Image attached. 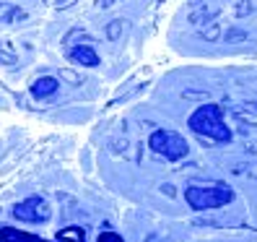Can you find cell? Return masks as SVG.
I'll use <instances>...</instances> for the list:
<instances>
[{
    "label": "cell",
    "instance_id": "1",
    "mask_svg": "<svg viewBox=\"0 0 257 242\" xmlns=\"http://www.w3.org/2000/svg\"><path fill=\"white\" fill-rule=\"evenodd\" d=\"M190 128L198 135H208L210 141H221V143L231 141V130L223 125L218 104H203V107L190 117Z\"/></svg>",
    "mask_w": 257,
    "mask_h": 242
},
{
    "label": "cell",
    "instance_id": "2",
    "mask_svg": "<svg viewBox=\"0 0 257 242\" xmlns=\"http://www.w3.org/2000/svg\"><path fill=\"white\" fill-rule=\"evenodd\" d=\"M185 201L195 208V211H210V208H221L226 203L234 201V190H229L226 185H192L185 190Z\"/></svg>",
    "mask_w": 257,
    "mask_h": 242
},
{
    "label": "cell",
    "instance_id": "3",
    "mask_svg": "<svg viewBox=\"0 0 257 242\" xmlns=\"http://www.w3.org/2000/svg\"><path fill=\"white\" fill-rule=\"evenodd\" d=\"M148 146L156 151V154L166 156V159H182L187 154V141L182 138V135H177L172 130H154L151 133V138H148Z\"/></svg>",
    "mask_w": 257,
    "mask_h": 242
},
{
    "label": "cell",
    "instance_id": "4",
    "mask_svg": "<svg viewBox=\"0 0 257 242\" xmlns=\"http://www.w3.org/2000/svg\"><path fill=\"white\" fill-rule=\"evenodd\" d=\"M13 216L19 221H26V224H42L50 219V206L44 198H37L34 195V198H26L13 208Z\"/></svg>",
    "mask_w": 257,
    "mask_h": 242
},
{
    "label": "cell",
    "instance_id": "5",
    "mask_svg": "<svg viewBox=\"0 0 257 242\" xmlns=\"http://www.w3.org/2000/svg\"><path fill=\"white\" fill-rule=\"evenodd\" d=\"M68 57L73 63H81L86 68H96L99 65V55L91 50V44H78V47H70L68 50Z\"/></svg>",
    "mask_w": 257,
    "mask_h": 242
},
{
    "label": "cell",
    "instance_id": "6",
    "mask_svg": "<svg viewBox=\"0 0 257 242\" xmlns=\"http://www.w3.org/2000/svg\"><path fill=\"white\" fill-rule=\"evenodd\" d=\"M57 78H52V75H44V78H37L34 84H32V94L37 97V99H47V97H52L55 92H57Z\"/></svg>",
    "mask_w": 257,
    "mask_h": 242
},
{
    "label": "cell",
    "instance_id": "7",
    "mask_svg": "<svg viewBox=\"0 0 257 242\" xmlns=\"http://www.w3.org/2000/svg\"><path fill=\"white\" fill-rule=\"evenodd\" d=\"M29 13L13 3H0V24H19V21H26Z\"/></svg>",
    "mask_w": 257,
    "mask_h": 242
},
{
    "label": "cell",
    "instance_id": "8",
    "mask_svg": "<svg viewBox=\"0 0 257 242\" xmlns=\"http://www.w3.org/2000/svg\"><path fill=\"white\" fill-rule=\"evenodd\" d=\"M16 63H19V55L13 52L11 42H0V65H6V68H13Z\"/></svg>",
    "mask_w": 257,
    "mask_h": 242
},
{
    "label": "cell",
    "instance_id": "9",
    "mask_svg": "<svg viewBox=\"0 0 257 242\" xmlns=\"http://www.w3.org/2000/svg\"><path fill=\"white\" fill-rule=\"evenodd\" d=\"M122 32H125V21L122 19H114V21H109L107 26H104V37H107L109 42H117L119 37H122Z\"/></svg>",
    "mask_w": 257,
    "mask_h": 242
},
{
    "label": "cell",
    "instance_id": "10",
    "mask_svg": "<svg viewBox=\"0 0 257 242\" xmlns=\"http://www.w3.org/2000/svg\"><path fill=\"white\" fill-rule=\"evenodd\" d=\"M60 81H65V84H70V86H81L83 84V78L75 70H70V68H60Z\"/></svg>",
    "mask_w": 257,
    "mask_h": 242
},
{
    "label": "cell",
    "instance_id": "11",
    "mask_svg": "<svg viewBox=\"0 0 257 242\" xmlns=\"http://www.w3.org/2000/svg\"><path fill=\"white\" fill-rule=\"evenodd\" d=\"M203 37L208 39V42H213V39H218V24H210L205 32H203Z\"/></svg>",
    "mask_w": 257,
    "mask_h": 242
},
{
    "label": "cell",
    "instance_id": "12",
    "mask_svg": "<svg viewBox=\"0 0 257 242\" xmlns=\"http://www.w3.org/2000/svg\"><path fill=\"white\" fill-rule=\"evenodd\" d=\"M239 39H244V32H236V29L226 32V42H239Z\"/></svg>",
    "mask_w": 257,
    "mask_h": 242
},
{
    "label": "cell",
    "instance_id": "13",
    "mask_svg": "<svg viewBox=\"0 0 257 242\" xmlns=\"http://www.w3.org/2000/svg\"><path fill=\"white\" fill-rule=\"evenodd\" d=\"M117 0H96V8H112Z\"/></svg>",
    "mask_w": 257,
    "mask_h": 242
},
{
    "label": "cell",
    "instance_id": "14",
    "mask_svg": "<svg viewBox=\"0 0 257 242\" xmlns=\"http://www.w3.org/2000/svg\"><path fill=\"white\" fill-rule=\"evenodd\" d=\"M161 193H164V195H169V198H172V195H174V185H169V183H166V185H161Z\"/></svg>",
    "mask_w": 257,
    "mask_h": 242
},
{
    "label": "cell",
    "instance_id": "15",
    "mask_svg": "<svg viewBox=\"0 0 257 242\" xmlns=\"http://www.w3.org/2000/svg\"><path fill=\"white\" fill-rule=\"evenodd\" d=\"M146 242H159V237H154V234H151V237H148Z\"/></svg>",
    "mask_w": 257,
    "mask_h": 242
}]
</instances>
